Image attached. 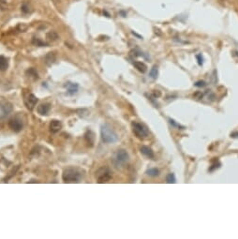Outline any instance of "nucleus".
I'll return each instance as SVG.
<instances>
[{"mask_svg": "<svg viewBox=\"0 0 238 239\" xmlns=\"http://www.w3.org/2000/svg\"><path fill=\"white\" fill-rule=\"evenodd\" d=\"M100 135H101V140L105 144H113V143L117 142V140H118V136H117L116 132L108 124H104L101 126Z\"/></svg>", "mask_w": 238, "mask_h": 239, "instance_id": "nucleus-1", "label": "nucleus"}, {"mask_svg": "<svg viewBox=\"0 0 238 239\" xmlns=\"http://www.w3.org/2000/svg\"><path fill=\"white\" fill-rule=\"evenodd\" d=\"M82 178V171L77 168H67L64 170L62 175V179L66 183L79 182Z\"/></svg>", "mask_w": 238, "mask_h": 239, "instance_id": "nucleus-2", "label": "nucleus"}, {"mask_svg": "<svg viewBox=\"0 0 238 239\" xmlns=\"http://www.w3.org/2000/svg\"><path fill=\"white\" fill-rule=\"evenodd\" d=\"M95 176L98 183H107L112 178V172L108 167H101L96 172Z\"/></svg>", "mask_w": 238, "mask_h": 239, "instance_id": "nucleus-3", "label": "nucleus"}, {"mask_svg": "<svg viewBox=\"0 0 238 239\" xmlns=\"http://www.w3.org/2000/svg\"><path fill=\"white\" fill-rule=\"evenodd\" d=\"M131 127H132V130H133L134 134H135L138 138H140V139L146 138V137L149 135V132H148V130L146 129V127L144 126V125L141 124V123L132 122Z\"/></svg>", "mask_w": 238, "mask_h": 239, "instance_id": "nucleus-4", "label": "nucleus"}, {"mask_svg": "<svg viewBox=\"0 0 238 239\" xmlns=\"http://www.w3.org/2000/svg\"><path fill=\"white\" fill-rule=\"evenodd\" d=\"M129 160V154L124 149H119L115 152L114 156V162L116 166L125 164Z\"/></svg>", "mask_w": 238, "mask_h": 239, "instance_id": "nucleus-5", "label": "nucleus"}, {"mask_svg": "<svg viewBox=\"0 0 238 239\" xmlns=\"http://www.w3.org/2000/svg\"><path fill=\"white\" fill-rule=\"evenodd\" d=\"M13 110L12 104L5 99L0 100V120L5 119Z\"/></svg>", "mask_w": 238, "mask_h": 239, "instance_id": "nucleus-6", "label": "nucleus"}, {"mask_svg": "<svg viewBox=\"0 0 238 239\" xmlns=\"http://www.w3.org/2000/svg\"><path fill=\"white\" fill-rule=\"evenodd\" d=\"M8 127L12 131L20 132L22 130L23 127V124L21 119H19L18 117H14V118H11L8 121Z\"/></svg>", "mask_w": 238, "mask_h": 239, "instance_id": "nucleus-7", "label": "nucleus"}, {"mask_svg": "<svg viewBox=\"0 0 238 239\" xmlns=\"http://www.w3.org/2000/svg\"><path fill=\"white\" fill-rule=\"evenodd\" d=\"M37 102H38V98L34 94H29L24 99V104L26 108L30 111H32L35 108Z\"/></svg>", "mask_w": 238, "mask_h": 239, "instance_id": "nucleus-8", "label": "nucleus"}, {"mask_svg": "<svg viewBox=\"0 0 238 239\" xmlns=\"http://www.w3.org/2000/svg\"><path fill=\"white\" fill-rule=\"evenodd\" d=\"M50 131L53 132V133H56L58 132L61 129H62V124L60 121L58 120H53L51 123H50Z\"/></svg>", "mask_w": 238, "mask_h": 239, "instance_id": "nucleus-9", "label": "nucleus"}, {"mask_svg": "<svg viewBox=\"0 0 238 239\" xmlns=\"http://www.w3.org/2000/svg\"><path fill=\"white\" fill-rule=\"evenodd\" d=\"M50 104L49 103H44V104H40L39 106H38L37 111L39 114L41 115H46L48 114L49 111H50Z\"/></svg>", "mask_w": 238, "mask_h": 239, "instance_id": "nucleus-10", "label": "nucleus"}, {"mask_svg": "<svg viewBox=\"0 0 238 239\" xmlns=\"http://www.w3.org/2000/svg\"><path fill=\"white\" fill-rule=\"evenodd\" d=\"M140 150H141V153H142L144 156H145V157H147V158H149V159H153V158H154V152L152 151V149H151L150 147L145 146V145H143V146H141Z\"/></svg>", "mask_w": 238, "mask_h": 239, "instance_id": "nucleus-11", "label": "nucleus"}, {"mask_svg": "<svg viewBox=\"0 0 238 239\" xmlns=\"http://www.w3.org/2000/svg\"><path fill=\"white\" fill-rule=\"evenodd\" d=\"M65 86L67 87L68 93L69 95H73V94H75V93L78 91V84H77L68 83Z\"/></svg>", "mask_w": 238, "mask_h": 239, "instance_id": "nucleus-12", "label": "nucleus"}, {"mask_svg": "<svg viewBox=\"0 0 238 239\" xmlns=\"http://www.w3.org/2000/svg\"><path fill=\"white\" fill-rule=\"evenodd\" d=\"M133 65H134V67H135L140 72H142V73H144V72L146 71V69H147V67H146V65H145L144 62H141V61H134V62H133Z\"/></svg>", "mask_w": 238, "mask_h": 239, "instance_id": "nucleus-13", "label": "nucleus"}, {"mask_svg": "<svg viewBox=\"0 0 238 239\" xmlns=\"http://www.w3.org/2000/svg\"><path fill=\"white\" fill-rule=\"evenodd\" d=\"M8 67V61L6 57L0 56V70L5 71Z\"/></svg>", "mask_w": 238, "mask_h": 239, "instance_id": "nucleus-14", "label": "nucleus"}, {"mask_svg": "<svg viewBox=\"0 0 238 239\" xmlns=\"http://www.w3.org/2000/svg\"><path fill=\"white\" fill-rule=\"evenodd\" d=\"M146 175L151 176V177H155V176H158L160 175V171L157 168H151V169L146 171Z\"/></svg>", "mask_w": 238, "mask_h": 239, "instance_id": "nucleus-15", "label": "nucleus"}, {"mask_svg": "<svg viewBox=\"0 0 238 239\" xmlns=\"http://www.w3.org/2000/svg\"><path fill=\"white\" fill-rule=\"evenodd\" d=\"M158 74H159L158 67H157V66H154V67L151 69V70H150V72H149V75H150V77H151L152 79H157Z\"/></svg>", "mask_w": 238, "mask_h": 239, "instance_id": "nucleus-16", "label": "nucleus"}, {"mask_svg": "<svg viewBox=\"0 0 238 239\" xmlns=\"http://www.w3.org/2000/svg\"><path fill=\"white\" fill-rule=\"evenodd\" d=\"M166 181H167V183H169V184H174V183H175L176 182V179H175V175L174 174H169L167 176H166Z\"/></svg>", "mask_w": 238, "mask_h": 239, "instance_id": "nucleus-17", "label": "nucleus"}, {"mask_svg": "<svg viewBox=\"0 0 238 239\" xmlns=\"http://www.w3.org/2000/svg\"><path fill=\"white\" fill-rule=\"evenodd\" d=\"M194 85H195L196 87H205V86L206 85V83H205V81H198V82L195 83Z\"/></svg>", "mask_w": 238, "mask_h": 239, "instance_id": "nucleus-18", "label": "nucleus"}, {"mask_svg": "<svg viewBox=\"0 0 238 239\" xmlns=\"http://www.w3.org/2000/svg\"><path fill=\"white\" fill-rule=\"evenodd\" d=\"M22 8V11H23V13H28V12H29V7H28L25 3L22 5V8Z\"/></svg>", "mask_w": 238, "mask_h": 239, "instance_id": "nucleus-19", "label": "nucleus"}, {"mask_svg": "<svg viewBox=\"0 0 238 239\" xmlns=\"http://www.w3.org/2000/svg\"><path fill=\"white\" fill-rule=\"evenodd\" d=\"M33 43L36 44V45H39V46H41V45L44 44L43 42H41V41H40L39 39H38V38H34V39H33Z\"/></svg>", "mask_w": 238, "mask_h": 239, "instance_id": "nucleus-20", "label": "nucleus"}, {"mask_svg": "<svg viewBox=\"0 0 238 239\" xmlns=\"http://www.w3.org/2000/svg\"><path fill=\"white\" fill-rule=\"evenodd\" d=\"M7 7H8L7 4L3 0H0V9H6Z\"/></svg>", "mask_w": 238, "mask_h": 239, "instance_id": "nucleus-21", "label": "nucleus"}, {"mask_svg": "<svg viewBox=\"0 0 238 239\" xmlns=\"http://www.w3.org/2000/svg\"><path fill=\"white\" fill-rule=\"evenodd\" d=\"M196 57H197V59H198V64H199L200 66H201V65H203V57H202L200 54H199V55H197Z\"/></svg>", "mask_w": 238, "mask_h": 239, "instance_id": "nucleus-22", "label": "nucleus"}, {"mask_svg": "<svg viewBox=\"0 0 238 239\" xmlns=\"http://www.w3.org/2000/svg\"><path fill=\"white\" fill-rule=\"evenodd\" d=\"M170 123H171L173 126H175V127H180V126H179V125H177V124H176V123H175L173 119H170Z\"/></svg>", "mask_w": 238, "mask_h": 239, "instance_id": "nucleus-23", "label": "nucleus"}]
</instances>
